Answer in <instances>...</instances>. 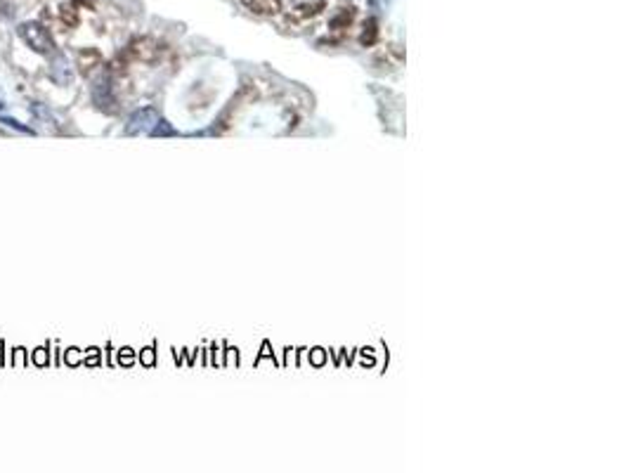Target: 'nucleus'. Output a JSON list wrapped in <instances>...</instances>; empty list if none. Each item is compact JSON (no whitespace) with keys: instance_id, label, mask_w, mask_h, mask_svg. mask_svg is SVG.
<instances>
[{"instance_id":"nucleus-1","label":"nucleus","mask_w":631,"mask_h":473,"mask_svg":"<svg viewBox=\"0 0 631 473\" xmlns=\"http://www.w3.org/2000/svg\"><path fill=\"white\" fill-rule=\"evenodd\" d=\"M17 33L22 36L24 43H26L33 52H38V54H45V57H50V54H54V50H57L52 33L47 31L43 24H38V22H24V24H20Z\"/></svg>"},{"instance_id":"nucleus-2","label":"nucleus","mask_w":631,"mask_h":473,"mask_svg":"<svg viewBox=\"0 0 631 473\" xmlns=\"http://www.w3.org/2000/svg\"><path fill=\"white\" fill-rule=\"evenodd\" d=\"M159 123L156 121V112L149 107L139 109V112H135L132 117L128 119V126H126V130L128 133H139V130H151V126Z\"/></svg>"},{"instance_id":"nucleus-3","label":"nucleus","mask_w":631,"mask_h":473,"mask_svg":"<svg viewBox=\"0 0 631 473\" xmlns=\"http://www.w3.org/2000/svg\"><path fill=\"white\" fill-rule=\"evenodd\" d=\"M244 5L251 12H256V15H277L279 10H282V0H244Z\"/></svg>"},{"instance_id":"nucleus-4","label":"nucleus","mask_w":631,"mask_h":473,"mask_svg":"<svg viewBox=\"0 0 631 473\" xmlns=\"http://www.w3.org/2000/svg\"><path fill=\"white\" fill-rule=\"evenodd\" d=\"M0 123H3V126H8V128H12V130H17V133H24V135H36V130L31 128V126L20 123V121H17V119L5 117V114H0Z\"/></svg>"},{"instance_id":"nucleus-5","label":"nucleus","mask_w":631,"mask_h":473,"mask_svg":"<svg viewBox=\"0 0 631 473\" xmlns=\"http://www.w3.org/2000/svg\"><path fill=\"white\" fill-rule=\"evenodd\" d=\"M376 36H379V29H376V22L369 20L367 24H364V33H362V43L364 45H372L376 40Z\"/></svg>"},{"instance_id":"nucleus-6","label":"nucleus","mask_w":631,"mask_h":473,"mask_svg":"<svg viewBox=\"0 0 631 473\" xmlns=\"http://www.w3.org/2000/svg\"><path fill=\"white\" fill-rule=\"evenodd\" d=\"M353 17H355V10L353 8H348V10H343L341 12V17H336V20L331 22V27L333 29H341V27H348L350 22H353Z\"/></svg>"},{"instance_id":"nucleus-7","label":"nucleus","mask_w":631,"mask_h":473,"mask_svg":"<svg viewBox=\"0 0 631 473\" xmlns=\"http://www.w3.org/2000/svg\"><path fill=\"white\" fill-rule=\"evenodd\" d=\"M3 109H5V102H3V100H0V112H3Z\"/></svg>"}]
</instances>
